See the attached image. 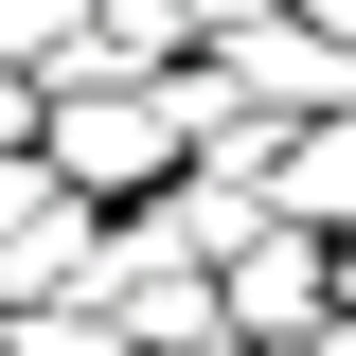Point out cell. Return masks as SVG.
I'll return each instance as SVG.
<instances>
[{
	"label": "cell",
	"instance_id": "obj_2",
	"mask_svg": "<svg viewBox=\"0 0 356 356\" xmlns=\"http://www.w3.org/2000/svg\"><path fill=\"white\" fill-rule=\"evenodd\" d=\"M214 303H232V339H303V321H321V232H267Z\"/></svg>",
	"mask_w": 356,
	"mask_h": 356
},
{
	"label": "cell",
	"instance_id": "obj_5",
	"mask_svg": "<svg viewBox=\"0 0 356 356\" xmlns=\"http://www.w3.org/2000/svg\"><path fill=\"white\" fill-rule=\"evenodd\" d=\"M36 143H54V107H36L18 72H0V161H36Z\"/></svg>",
	"mask_w": 356,
	"mask_h": 356
},
{
	"label": "cell",
	"instance_id": "obj_3",
	"mask_svg": "<svg viewBox=\"0 0 356 356\" xmlns=\"http://www.w3.org/2000/svg\"><path fill=\"white\" fill-rule=\"evenodd\" d=\"M267 196H285V232H356V107L285 143V178H267Z\"/></svg>",
	"mask_w": 356,
	"mask_h": 356
},
{
	"label": "cell",
	"instance_id": "obj_6",
	"mask_svg": "<svg viewBox=\"0 0 356 356\" xmlns=\"http://www.w3.org/2000/svg\"><path fill=\"white\" fill-rule=\"evenodd\" d=\"M321 356H356V321H339V339H321Z\"/></svg>",
	"mask_w": 356,
	"mask_h": 356
},
{
	"label": "cell",
	"instance_id": "obj_4",
	"mask_svg": "<svg viewBox=\"0 0 356 356\" xmlns=\"http://www.w3.org/2000/svg\"><path fill=\"white\" fill-rule=\"evenodd\" d=\"M18 356H143L125 321H89V303H18Z\"/></svg>",
	"mask_w": 356,
	"mask_h": 356
},
{
	"label": "cell",
	"instance_id": "obj_1",
	"mask_svg": "<svg viewBox=\"0 0 356 356\" xmlns=\"http://www.w3.org/2000/svg\"><path fill=\"white\" fill-rule=\"evenodd\" d=\"M178 125H196V107H161V89H54V143H36V161L72 178V196H143Z\"/></svg>",
	"mask_w": 356,
	"mask_h": 356
}]
</instances>
